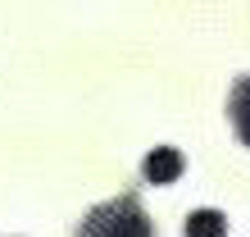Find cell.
Masks as SVG:
<instances>
[{"mask_svg": "<svg viewBox=\"0 0 250 237\" xmlns=\"http://www.w3.org/2000/svg\"><path fill=\"white\" fill-rule=\"evenodd\" d=\"M187 237H228V219L218 210H191L187 224H182Z\"/></svg>", "mask_w": 250, "mask_h": 237, "instance_id": "obj_4", "label": "cell"}, {"mask_svg": "<svg viewBox=\"0 0 250 237\" xmlns=\"http://www.w3.org/2000/svg\"><path fill=\"white\" fill-rule=\"evenodd\" d=\"M73 237H155V224L141 210V201L127 191V196H114L96 210H86V219L78 224Z\"/></svg>", "mask_w": 250, "mask_h": 237, "instance_id": "obj_1", "label": "cell"}, {"mask_svg": "<svg viewBox=\"0 0 250 237\" xmlns=\"http://www.w3.org/2000/svg\"><path fill=\"white\" fill-rule=\"evenodd\" d=\"M141 169H146V178H150L155 187H164V183H178V178H182L187 160H182V151H173V146H155Z\"/></svg>", "mask_w": 250, "mask_h": 237, "instance_id": "obj_2", "label": "cell"}, {"mask_svg": "<svg viewBox=\"0 0 250 237\" xmlns=\"http://www.w3.org/2000/svg\"><path fill=\"white\" fill-rule=\"evenodd\" d=\"M228 114H232V128H237V137L250 146V73H246V78H237V87H232V96H228Z\"/></svg>", "mask_w": 250, "mask_h": 237, "instance_id": "obj_3", "label": "cell"}]
</instances>
